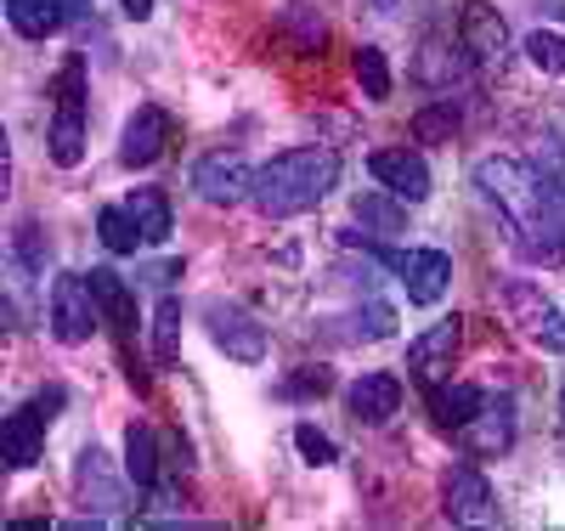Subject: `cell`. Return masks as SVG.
<instances>
[{
  "instance_id": "cell-1",
  "label": "cell",
  "mask_w": 565,
  "mask_h": 531,
  "mask_svg": "<svg viewBox=\"0 0 565 531\" xmlns=\"http://www.w3.org/2000/svg\"><path fill=\"white\" fill-rule=\"evenodd\" d=\"M481 199L498 204V215L514 232V249L532 266H565V199L537 176L526 159H481L476 164Z\"/></svg>"
},
{
  "instance_id": "cell-2",
  "label": "cell",
  "mask_w": 565,
  "mask_h": 531,
  "mask_svg": "<svg viewBox=\"0 0 565 531\" xmlns=\"http://www.w3.org/2000/svg\"><path fill=\"white\" fill-rule=\"evenodd\" d=\"M334 187H340V153L334 148H289V153H277L255 170L249 204L266 221H289V215L317 210Z\"/></svg>"
},
{
  "instance_id": "cell-3",
  "label": "cell",
  "mask_w": 565,
  "mask_h": 531,
  "mask_svg": "<svg viewBox=\"0 0 565 531\" xmlns=\"http://www.w3.org/2000/svg\"><path fill=\"white\" fill-rule=\"evenodd\" d=\"M45 306H52V340L57 346H85L90 333L108 322L97 288H90V277H79V272H63L52 283V300H45Z\"/></svg>"
},
{
  "instance_id": "cell-4",
  "label": "cell",
  "mask_w": 565,
  "mask_h": 531,
  "mask_svg": "<svg viewBox=\"0 0 565 531\" xmlns=\"http://www.w3.org/2000/svg\"><path fill=\"white\" fill-rule=\"evenodd\" d=\"M407 288L413 306H441L452 288V255L447 249H373Z\"/></svg>"
},
{
  "instance_id": "cell-5",
  "label": "cell",
  "mask_w": 565,
  "mask_h": 531,
  "mask_svg": "<svg viewBox=\"0 0 565 531\" xmlns=\"http://www.w3.org/2000/svg\"><path fill=\"white\" fill-rule=\"evenodd\" d=\"M503 306H509V322H521V333H526L532 346L565 351V311L543 295L537 283H526V277L503 283Z\"/></svg>"
},
{
  "instance_id": "cell-6",
  "label": "cell",
  "mask_w": 565,
  "mask_h": 531,
  "mask_svg": "<svg viewBox=\"0 0 565 531\" xmlns=\"http://www.w3.org/2000/svg\"><path fill=\"white\" fill-rule=\"evenodd\" d=\"M52 159L63 170H74L85 159V63L74 57L57 79V119H52Z\"/></svg>"
},
{
  "instance_id": "cell-7",
  "label": "cell",
  "mask_w": 565,
  "mask_h": 531,
  "mask_svg": "<svg viewBox=\"0 0 565 531\" xmlns=\"http://www.w3.org/2000/svg\"><path fill=\"white\" fill-rule=\"evenodd\" d=\"M74 492H79L90 525L125 520V487H119V475L108 469V453H103V447H85V453H79V464H74ZM85 520H79V525H85Z\"/></svg>"
},
{
  "instance_id": "cell-8",
  "label": "cell",
  "mask_w": 565,
  "mask_h": 531,
  "mask_svg": "<svg viewBox=\"0 0 565 531\" xmlns=\"http://www.w3.org/2000/svg\"><path fill=\"white\" fill-rule=\"evenodd\" d=\"M193 192L204 204H215V210H232V204H244L249 192H255V170H249V159L244 153H204L199 164H193Z\"/></svg>"
},
{
  "instance_id": "cell-9",
  "label": "cell",
  "mask_w": 565,
  "mask_h": 531,
  "mask_svg": "<svg viewBox=\"0 0 565 531\" xmlns=\"http://www.w3.org/2000/svg\"><path fill=\"white\" fill-rule=\"evenodd\" d=\"M204 322H210V340H215L232 362H244V368L266 362V322H255L244 306L210 300V306H204Z\"/></svg>"
},
{
  "instance_id": "cell-10",
  "label": "cell",
  "mask_w": 565,
  "mask_h": 531,
  "mask_svg": "<svg viewBox=\"0 0 565 531\" xmlns=\"http://www.w3.org/2000/svg\"><path fill=\"white\" fill-rule=\"evenodd\" d=\"M458 351H463V317H441V322H430V328H424L418 340L407 346V373H413L418 384H441V379L452 373Z\"/></svg>"
},
{
  "instance_id": "cell-11",
  "label": "cell",
  "mask_w": 565,
  "mask_h": 531,
  "mask_svg": "<svg viewBox=\"0 0 565 531\" xmlns=\"http://www.w3.org/2000/svg\"><path fill=\"white\" fill-rule=\"evenodd\" d=\"M441 514L452 525H487L498 509H492V480L476 469V464H452L441 475Z\"/></svg>"
},
{
  "instance_id": "cell-12",
  "label": "cell",
  "mask_w": 565,
  "mask_h": 531,
  "mask_svg": "<svg viewBox=\"0 0 565 531\" xmlns=\"http://www.w3.org/2000/svg\"><path fill=\"white\" fill-rule=\"evenodd\" d=\"M170 136H175V119L164 114V108H136L130 119H125V136H119V164H130V170H148V164H159L164 159V148H170Z\"/></svg>"
},
{
  "instance_id": "cell-13",
  "label": "cell",
  "mask_w": 565,
  "mask_h": 531,
  "mask_svg": "<svg viewBox=\"0 0 565 531\" xmlns=\"http://www.w3.org/2000/svg\"><path fill=\"white\" fill-rule=\"evenodd\" d=\"M458 45L476 63H503L509 57V23L498 7H487V0H463L458 12Z\"/></svg>"
},
{
  "instance_id": "cell-14",
  "label": "cell",
  "mask_w": 565,
  "mask_h": 531,
  "mask_svg": "<svg viewBox=\"0 0 565 531\" xmlns=\"http://www.w3.org/2000/svg\"><path fill=\"white\" fill-rule=\"evenodd\" d=\"M367 170H373V181H380L385 192H396L402 204L430 199V164H424V153H413V148H380L367 159Z\"/></svg>"
},
{
  "instance_id": "cell-15",
  "label": "cell",
  "mask_w": 565,
  "mask_h": 531,
  "mask_svg": "<svg viewBox=\"0 0 565 531\" xmlns=\"http://www.w3.org/2000/svg\"><path fill=\"white\" fill-rule=\"evenodd\" d=\"M458 442L469 447V458H503L514 447V396H487L481 413L458 429Z\"/></svg>"
},
{
  "instance_id": "cell-16",
  "label": "cell",
  "mask_w": 565,
  "mask_h": 531,
  "mask_svg": "<svg viewBox=\"0 0 565 531\" xmlns=\"http://www.w3.org/2000/svg\"><path fill=\"white\" fill-rule=\"evenodd\" d=\"M345 407H351V418L367 424V429L391 424V418L402 413V379H396V373H362L351 391H345Z\"/></svg>"
},
{
  "instance_id": "cell-17",
  "label": "cell",
  "mask_w": 565,
  "mask_h": 531,
  "mask_svg": "<svg viewBox=\"0 0 565 531\" xmlns=\"http://www.w3.org/2000/svg\"><path fill=\"white\" fill-rule=\"evenodd\" d=\"M45 418L34 402L29 407H18V413H7V429H0V447H7V464L12 469H29L34 458H40V447H45Z\"/></svg>"
},
{
  "instance_id": "cell-18",
  "label": "cell",
  "mask_w": 565,
  "mask_h": 531,
  "mask_svg": "<svg viewBox=\"0 0 565 531\" xmlns=\"http://www.w3.org/2000/svg\"><path fill=\"white\" fill-rule=\"evenodd\" d=\"M125 210H130V221L141 226V244H148V249H159V244H164V237L175 232V215H170V199H164V192H159V187H136V192H130V199H125Z\"/></svg>"
},
{
  "instance_id": "cell-19",
  "label": "cell",
  "mask_w": 565,
  "mask_h": 531,
  "mask_svg": "<svg viewBox=\"0 0 565 531\" xmlns=\"http://www.w3.org/2000/svg\"><path fill=\"white\" fill-rule=\"evenodd\" d=\"M125 475L136 492H153L159 487V436L148 424H130L125 429Z\"/></svg>"
},
{
  "instance_id": "cell-20",
  "label": "cell",
  "mask_w": 565,
  "mask_h": 531,
  "mask_svg": "<svg viewBox=\"0 0 565 531\" xmlns=\"http://www.w3.org/2000/svg\"><path fill=\"white\" fill-rule=\"evenodd\" d=\"M7 23L23 40H52L68 23V7H63V0H7Z\"/></svg>"
},
{
  "instance_id": "cell-21",
  "label": "cell",
  "mask_w": 565,
  "mask_h": 531,
  "mask_svg": "<svg viewBox=\"0 0 565 531\" xmlns=\"http://www.w3.org/2000/svg\"><path fill=\"white\" fill-rule=\"evenodd\" d=\"M481 402H487V391H476V384H447V379L430 384V413H436L441 429H463L481 413Z\"/></svg>"
},
{
  "instance_id": "cell-22",
  "label": "cell",
  "mask_w": 565,
  "mask_h": 531,
  "mask_svg": "<svg viewBox=\"0 0 565 531\" xmlns=\"http://www.w3.org/2000/svg\"><path fill=\"white\" fill-rule=\"evenodd\" d=\"M90 288H97V300H103V317H108L119 333H130V328H136V295H130V283H125L119 272L97 266V272H90Z\"/></svg>"
},
{
  "instance_id": "cell-23",
  "label": "cell",
  "mask_w": 565,
  "mask_h": 531,
  "mask_svg": "<svg viewBox=\"0 0 565 531\" xmlns=\"http://www.w3.org/2000/svg\"><path fill=\"white\" fill-rule=\"evenodd\" d=\"M463 63H476V57L463 52V45L452 52V45L430 40V45H424V57H418V79H424V85H436V91H452V85L463 79Z\"/></svg>"
},
{
  "instance_id": "cell-24",
  "label": "cell",
  "mask_w": 565,
  "mask_h": 531,
  "mask_svg": "<svg viewBox=\"0 0 565 531\" xmlns=\"http://www.w3.org/2000/svg\"><path fill=\"white\" fill-rule=\"evenodd\" d=\"M351 68H356V85H362L367 103H391V85H396V79H391V63H385L380 45H356Z\"/></svg>"
},
{
  "instance_id": "cell-25",
  "label": "cell",
  "mask_w": 565,
  "mask_h": 531,
  "mask_svg": "<svg viewBox=\"0 0 565 531\" xmlns=\"http://www.w3.org/2000/svg\"><path fill=\"white\" fill-rule=\"evenodd\" d=\"M356 221L373 226V232H385V237L407 232V210H402L396 192H362V199H356Z\"/></svg>"
},
{
  "instance_id": "cell-26",
  "label": "cell",
  "mask_w": 565,
  "mask_h": 531,
  "mask_svg": "<svg viewBox=\"0 0 565 531\" xmlns=\"http://www.w3.org/2000/svg\"><path fill=\"white\" fill-rule=\"evenodd\" d=\"M181 357V300L175 295H164L159 300V311H153V362L159 368H170Z\"/></svg>"
},
{
  "instance_id": "cell-27",
  "label": "cell",
  "mask_w": 565,
  "mask_h": 531,
  "mask_svg": "<svg viewBox=\"0 0 565 531\" xmlns=\"http://www.w3.org/2000/svg\"><path fill=\"white\" fill-rule=\"evenodd\" d=\"M97 237L114 249V255H136V249H148L141 244V226L130 221V210L125 204H108L103 215H97Z\"/></svg>"
},
{
  "instance_id": "cell-28",
  "label": "cell",
  "mask_w": 565,
  "mask_h": 531,
  "mask_svg": "<svg viewBox=\"0 0 565 531\" xmlns=\"http://www.w3.org/2000/svg\"><path fill=\"white\" fill-rule=\"evenodd\" d=\"M526 57H532V68H543V74H559V79H565V34L532 29V34H526Z\"/></svg>"
},
{
  "instance_id": "cell-29",
  "label": "cell",
  "mask_w": 565,
  "mask_h": 531,
  "mask_svg": "<svg viewBox=\"0 0 565 531\" xmlns=\"http://www.w3.org/2000/svg\"><path fill=\"white\" fill-rule=\"evenodd\" d=\"M295 447H300V453H306V464H317V469L340 458V453H334V442H328L317 424H295Z\"/></svg>"
},
{
  "instance_id": "cell-30",
  "label": "cell",
  "mask_w": 565,
  "mask_h": 531,
  "mask_svg": "<svg viewBox=\"0 0 565 531\" xmlns=\"http://www.w3.org/2000/svg\"><path fill=\"white\" fill-rule=\"evenodd\" d=\"M532 164H537V176H543V181L559 192V199H565V141H543Z\"/></svg>"
},
{
  "instance_id": "cell-31",
  "label": "cell",
  "mask_w": 565,
  "mask_h": 531,
  "mask_svg": "<svg viewBox=\"0 0 565 531\" xmlns=\"http://www.w3.org/2000/svg\"><path fill=\"white\" fill-rule=\"evenodd\" d=\"M452 130H458L452 103H441V108H424V114L413 119V136H424V141H430V136H452Z\"/></svg>"
},
{
  "instance_id": "cell-32",
  "label": "cell",
  "mask_w": 565,
  "mask_h": 531,
  "mask_svg": "<svg viewBox=\"0 0 565 531\" xmlns=\"http://www.w3.org/2000/svg\"><path fill=\"white\" fill-rule=\"evenodd\" d=\"M322 391H334V373L328 368H306V373H295L289 384H282V396H322Z\"/></svg>"
},
{
  "instance_id": "cell-33",
  "label": "cell",
  "mask_w": 565,
  "mask_h": 531,
  "mask_svg": "<svg viewBox=\"0 0 565 531\" xmlns=\"http://www.w3.org/2000/svg\"><path fill=\"white\" fill-rule=\"evenodd\" d=\"M119 7H125L130 23H148V18H153V0H119Z\"/></svg>"
},
{
  "instance_id": "cell-34",
  "label": "cell",
  "mask_w": 565,
  "mask_h": 531,
  "mask_svg": "<svg viewBox=\"0 0 565 531\" xmlns=\"http://www.w3.org/2000/svg\"><path fill=\"white\" fill-rule=\"evenodd\" d=\"M559 436H565V391H559Z\"/></svg>"
},
{
  "instance_id": "cell-35",
  "label": "cell",
  "mask_w": 565,
  "mask_h": 531,
  "mask_svg": "<svg viewBox=\"0 0 565 531\" xmlns=\"http://www.w3.org/2000/svg\"><path fill=\"white\" fill-rule=\"evenodd\" d=\"M373 7H380V12H391V7H396V0H373Z\"/></svg>"
}]
</instances>
